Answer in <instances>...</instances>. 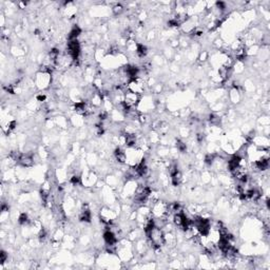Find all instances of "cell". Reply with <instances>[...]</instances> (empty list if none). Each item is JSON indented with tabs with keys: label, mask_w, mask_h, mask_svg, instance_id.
I'll list each match as a JSON object with an SVG mask.
<instances>
[{
	"label": "cell",
	"mask_w": 270,
	"mask_h": 270,
	"mask_svg": "<svg viewBox=\"0 0 270 270\" xmlns=\"http://www.w3.org/2000/svg\"><path fill=\"white\" fill-rule=\"evenodd\" d=\"M176 148H177V150L182 153H185L187 151V145L184 143V141L180 140V139H177V140H176Z\"/></svg>",
	"instance_id": "7"
},
{
	"label": "cell",
	"mask_w": 270,
	"mask_h": 270,
	"mask_svg": "<svg viewBox=\"0 0 270 270\" xmlns=\"http://www.w3.org/2000/svg\"><path fill=\"white\" fill-rule=\"evenodd\" d=\"M140 101V95L131 91H126L123 95V102L128 108H135Z\"/></svg>",
	"instance_id": "1"
},
{
	"label": "cell",
	"mask_w": 270,
	"mask_h": 270,
	"mask_svg": "<svg viewBox=\"0 0 270 270\" xmlns=\"http://www.w3.org/2000/svg\"><path fill=\"white\" fill-rule=\"evenodd\" d=\"M18 164L23 168H30L34 165V155L32 153H24L21 154Z\"/></svg>",
	"instance_id": "2"
},
{
	"label": "cell",
	"mask_w": 270,
	"mask_h": 270,
	"mask_svg": "<svg viewBox=\"0 0 270 270\" xmlns=\"http://www.w3.org/2000/svg\"><path fill=\"white\" fill-rule=\"evenodd\" d=\"M114 157L119 164H125L127 162V155H126V152L123 150L122 147L118 146L117 148L114 150Z\"/></svg>",
	"instance_id": "3"
},
{
	"label": "cell",
	"mask_w": 270,
	"mask_h": 270,
	"mask_svg": "<svg viewBox=\"0 0 270 270\" xmlns=\"http://www.w3.org/2000/svg\"><path fill=\"white\" fill-rule=\"evenodd\" d=\"M135 53H136V55L139 57V58H144V57H146V55L148 54L147 47H146V45H144L143 43H137V44H136V51H135Z\"/></svg>",
	"instance_id": "5"
},
{
	"label": "cell",
	"mask_w": 270,
	"mask_h": 270,
	"mask_svg": "<svg viewBox=\"0 0 270 270\" xmlns=\"http://www.w3.org/2000/svg\"><path fill=\"white\" fill-rule=\"evenodd\" d=\"M6 260H8V253H6L4 250H2L1 253H0V263H1V264H4V263L6 262Z\"/></svg>",
	"instance_id": "9"
},
{
	"label": "cell",
	"mask_w": 270,
	"mask_h": 270,
	"mask_svg": "<svg viewBox=\"0 0 270 270\" xmlns=\"http://www.w3.org/2000/svg\"><path fill=\"white\" fill-rule=\"evenodd\" d=\"M80 34H81V29H80V27H79L78 26H74L72 27V30L70 31L69 35H68V41L76 40L77 38L80 36Z\"/></svg>",
	"instance_id": "4"
},
{
	"label": "cell",
	"mask_w": 270,
	"mask_h": 270,
	"mask_svg": "<svg viewBox=\"0 0 270 270\" xmlns=\"http://www.w3.org/2000/svg\"><path fill=\"white\" fill-rule=\"evenodd\" d=\"M207 58H208V53H207V52H203V53H201V56H200V60L201 61H205Z\"/></svg>",
	"instance_id": "10"
},
{
	"label": "cell",
	"mask_w": 270,
	"mask_h": 270,
	"mask_svg": "<svg viewBox=\"0 0 270 270\" xmlns=\"http://www.w3.org/2000/svg\"><path fill=\"white\" fill-rule=\"evenodd\" d=\"M18 223L20 224V225H22V226H26V225H27V224L30 223V217H29V215H27V213H21L19 215V217H18Z\"/></svg>",
	"instance_id": "6"
},
{
	"label": "cell",
	"mask_w": 270,
	"mask_h": 270,
	"mask_svg": "<svg viewBox=\"0 0 270 270\" xmlns=\"http://www.w3.org/2000/svg\"><path fill=\"white\" fill-rule=\"evenodd\" d=\"M123 11V6L120 3H117L113 6V13L115 14V15H119Z\"/></svg>",
	"instance_id": "8"
},
{
	"label": "cell",
	"mask_w": 270,
	"mask_h": 270,
	"mask_svg": "<svg viewBox=\"0 0 270 270\" xmlns=\"http://www.w3.org/2000/svg\"><path fill=\"white\" fill-rule=\"evenodd\" d=\"M37 100L38 101H40V102H42V101H44L45 100V98H47V96H45L44 94H42V93H41V94H39V95H37Z\"/></svg>",
	"instance_id": "11"
}]
</instances>
